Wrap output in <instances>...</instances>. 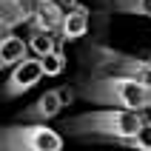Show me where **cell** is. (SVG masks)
Returning <instances> with one entry per match:
<instances>
[{
	"label": "cell",
	"mask_w": 151,
	"mask_h": 151,
	"mask_svg": "<svg viewBox=\"0 0 151 151\" xmlns=\"http://www.w3.org/2000/svg\"><path fill=\"white\" fill-rule=\"evenodd\" d=\"M143 111H128V109H97L86 111L77 117L66 120V131L71 137H88V140H106V143H120L134 137L145 126Z\"/></svg>",
	"instance_id": "6da1fadb"
},
{
	"label": "cell",
	"mask_w": 151,
	"mask_h": 151,
	"mask_svg": "<svg viewBox=\"0 0 151 151\" xmlns=\"http://www.w3.org/2000/svg\"><path fill=\"white\" fill-rule=\"evenodd\" d=\"M80 97L94 106L151 111V88L126 74H94L80 86Z\"/></svg>",
	"instance_id": "7a4b0ae2"
},
{
	"label": "cell",
	"mask_w": 151,
	"mask_h": 151,
	"mask_svg": "<svg viewBox=\"0 0 151 151\" xmlns=\"http://www.w3.org/2000/svg\"><path fill=\"white\" fill-rule=\"evenodd\" d=\"M86 57L91 60V68L97 74H126L151 88V57L143 60V57H134V54H126L120 49L103 46V43L88 46Z\"/></svg>",
	"instance_id": "3957f363"
},
{
	"label": "cell",
	"mask_w": 151,
	"mask_h": 151,
	"mask_svg": "<svg viewBox=\"0 0 151 151\" xmlns=\"http://www.w3.org/2000/svg\"><path fill=\"white\" fill-rule=\"evenodd\" d=\"M0 151H63V134L46 123H17L0 134Z\"/></svg>",
	"instance_id": "277c9868"
},
{
	"label": "cell",
	"mask_w": 151,
	"mask_h": 151,
	"mask_svg": "<svg viewBox=\"0 0 151 151\" xmlns=\"http://www.w3.org/2000/svg\"><path fill=\"white\" fill-rule=\"evenodd\" d=\"M71 100H74V91H71L68 86L49 88L46 94H40V97L20 114V120H23V123H49V120H54Z\"/></svg>",
	"instance_id": "5b68a950"
},
{
	"label": "cell",
	"mask_w": 151,
	"mask_h": 151,
	"mask_svg": "<svg viewBox=\"0 0 151 151\" xmlns=\"http://www.w3.org/2000/svg\"><path fill=\"white\" fill-rule=\"evenodd\" d=\"M43 77H46V71H43V60L40 57H26L23 63H17V66L9 71V77H6V97H9V100L20 97L23 91L34 88Z\"/></svg>",
	"instance_id": "8992f818"
},
{
	"label": "cell",
	"mask_w": 151,
	"mask_h": 151,
	"mask_svg": "<svg viewBox=\"0 0 151 151\" xmlns=\"http://www.w3.org/2000/svg\"><path fill=\"white\" fill-rule=\"evenodd\" d=\"M37 0H0V32L9 34L17 26L32 23Z\"/></svg>",
	"instance_id": "52a82bcc"
},
{
	"label": "cell",
	"mask_w": 151,
	"mask_h": 151,
	"mask_svg": "<svg viewBox=\"0 0 151 151\" xmlns=\"http://www.w3.org/2000/svg\"><path fill=\"white\" fill-rule=\"evenodd\" d=\"M66 12L68 9L60 3V0H37L34 6V17L29 29H43V32H51V34H60V26L66 20Z\"/></svg>",
	"instance_id": "ba28073f"
},
{
	"label": "cell",
	"mask_w": 151,
	"mask_h": 151,
	"mask_svg": "<svg viewBox=\"0 0 151 151\" xmlns=\"http://www.w3.org/2000/svg\"><path fill=\"white\" fill-rule=\"evenodd\" d=\"M88 9L83 6V3H77V6H71L66 12V20H63V26H60V40L63 43H74L80 40V37H86V32H88Z\"/></svg>",
	"instance_id": "9c48e42d"
},
{
	"label": "cell",
	"mask_w": 151,
	"mask_h": 151,
	"mask_svg": "<svg viewBox=\"0 0 151 151\" xmlns=\"http://www.w3.org/2000/svg\"><path fill=\"white\" fill-rule=\"evenodd\" d=\"M29 40H23V37H17L14 32L3 34V40H0V66L3 68H14L17 63H23L26 57H29Z\"/></svg>",
	"instance_id": "30bf717a"
},
{
	"label": "cell",
	"mask_w": 151,
	"mask_h": 151,
	"mask_svg": "<svg viewBox=\"0 0 151 151\" xmlns=\"http://www.w3.org/2000/svg\"><path fill=\"white\" fill-rule=\"evenodd\" d=\"M29 49L34 51V57H46V54H51V51L60 49V46H57V37H54L51 32L29 29Z\"/></svg>",
	"instance_id": "8fae6325"
},
{
	"label": "cell",
	"mask_w": 151,
	"mask_h": 151,
	"mask_svg": "<svg viewBox=\"0 0 151 151\" xmlns=\"http://www.w3.org/2000/svg\"><path fill=\"white\" fill-rule=\"evenodd\" d=\"M120 148H128V151H151V120H145V126L137 131L134 137H128V140H120Z\"/></svg>",
	"instance_id": "7c38bea8"
},
{
	"label": "cell",
	"mask_w": 151,
	"mask_h": 151,
	"mask_svg": "<svg viewBox=\"0 0 151 151\" xmlns=\"http://www.w3.org/2000/svg\"><path fill=\"white\" fill-rule=\"evenodd\" d=\"M43 60V71H46V77H60L63 71H66V54H63V49H54L51 54H46Z\"/></svg>",
	"instance_id": "4fadbf2b"
},
{
	"label": "cell",
	"mask_w": 151,
	"mask_h": 151,
	"mask_svg": "<svg viewBox=\"0 0 151 151\" xmlns=\"http://www.w3.org/2000/svg\"><path fill=\"white\" fill-rule=\"evenodd\" d=\"M114 9L123 12V14L151 17V0H114Z\"/></svg>",
	"instance_id": "5bb4252c"
}]
</instances>
